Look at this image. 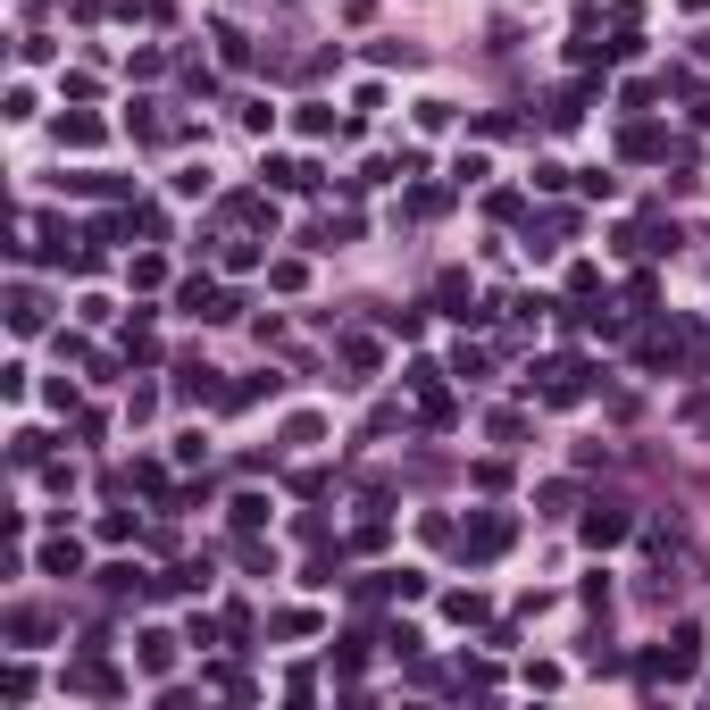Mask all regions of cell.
<instances>
[{
  "instance_id": "1",
  "label": "cell",
  "mask_w": 710,
  "mask_h": 710,
  "mask_svg": "<svg viewBox=\"0 0 710 710\" xmlns=\"http://www.w3.org/2000/svg\"><path fill=\"white\" fill-rule=\"evenodd\" d=\"M585 376H594L585 360H535L527 393H535V401H577V393H585Z\"/></svg>"
},
{
  "instance_id": "2",
  "label": "cell",
  "mask_w": 710,
  "mask_h": 710,
  "mask_svg": "<svg viewBox=\"0 0 710 710\" xmlns=\"http://www.w3.org/2000/svg\"><path fill=\"white\" fill-rule=\"evenodd\" d=\"M176 310H184V318H201V326H226V318H243V301H234V293H218L209 276H193V284L176 293Z\"/></svg>"
},
{
  "instance_id": "3",
  "label": "cell",
  "mask_w": 710,
  "mask_h": 710,
  "mask_svg": "<svg viewBox=\"0 0 710 710\" xmlns=\"http://www.w3.org/2000/svg\"><path fill=\"white\" fill-rule=\"evenodd\" d=\"M502 543H510V518H502V510H485V518H468L460 552H468V560H493V552H502Z\"/></svg>"
},
{
  "instance_id": "4",
  "label": "cell",
  "mask_w": 710,
  "mask_h": 710,
  "mask_svg": "<svg viewBox=\"0 0 710 710\" xmlns=\"http://www.w3.org/2000/svg\"><path fill=\"white\" fill-rule=\"evenodd\" d=\"M259 176H268L276 193H318V168H310V159H259Z\"/></svg>"
},
{
  "instance_id": "5",
  "label": "cell",
  "mask_w": 710,
  "mask_h": 710,
  "mask_svg": "<svg viewBox=\"0 0 710 710\" xmlns=\"http://www.w3.org/2000/svg\"><path fill=\"white\" fill-rule=\"evenodd\" d=\"M627 527H635V518H627L619 502H594V510H585V543H619Z\"/></svg>"
},
{
  "instance_id": "6",
  "label": "cell",
  "mask_w": 710,
  "mask_h": 710,
  "mask_svg": "<svg viewBox=\"0 0 710 710\" xmlns=\"http://www.w3.org/2000/svg\"><path fill=\"white\" fill-rule=\"evenodd\" d=\"M176 393L184 401H218V368H209V360H184L176 368Z\"/></svg>"
},
{
  "instance_id": "7",
  "label": "cell",
  "mask_w": 710,
  "mask_h": 710,
  "mask_svg": "<svg viewBox=\"0 0 710 710\" xmlns=\"http://www.w3.org/2000/svg\"><path fill=\"white\" fill-rule=\"evenodd\" d=\"M42 318H51V310H42V293H34V284H17V301H9V326H17V335H42Z\"/></svg>"
},
{
  "instance_id": "8",
  "label": "cell",
  "mask_w": 710,
  "mask_h": 710,
  "mask_svg": "<svg viewBox=\"0 0 710 710\" xmlns=\"http://www.w3.org/2000/svg\"><path fill=\"white\" fill-rule=\"evenodd\" d=\"M42 568H51V577H76V568H84V543L76 535H51V543H42Z\"/></svg>"
},
{
  "instance_id": "9",
  "label": "cell",
  "mask_w": 710,
  "mask_h": 710,
  "mask_svg": "<svg viewBox=\"0 0 710 710\" xmlns=\"http://www.w3.org/2000/svg\"><path fill=\"white\" fill-rule=\"evenodd\" d=\"M67 685H76V694H101V702H109V694H126V685H117V669H101V660H84V669L67 677Z\"/></svg>"
},
{
  "instance_id": "10",
  "label": "cell",
  "mask_w": 710,
  "mask_h": 710,
  "mask_svg": "<svg viewBox=\"0 0 710 710\" xmlns=\"http://www.w3.org/2000/svg\"><path fill=\"white\" fill-rule=\"evenodd\" d=\"M142 669H151V677H168V669H176V635H159V627L142 635Z\"/></svg>"
},
{
  "instance_id": "11",
  "label": "cell",
  "mask_w": 710,
  "mask_h": 710,
  "mask_svg": "<svg viewBox=\"0 0 710 710\" xmlns=\"http://www.w3.org/2000/svg\"><path fill=\"white\" fill-rule=\"evenodd\" d=\"M234 527H243V535L268 527V493H234Z\"/></svg>"
},
{
  "instance_id": "12",
  "label": "cell",
  "mask_w": 710,
  "mask_h": 710,
  "mask_svg": "<svg viewBox=\"0 0 710 710\" xmlns=\"http://www.w3.org/2000/svg\"><path fill=\"white\" fill-rule=\"evenodd\" d=\"M443 619H460V627H477V619H485V594H443Z\"/></svg>"
},
{
  "instance_id": "13",
  "label": "cell",
  "mask_w": 710,
  "mask_h": 710,
  "mask_svg": "<svg viewBox=\"0 0 710 710\" xmlns=\"http://www.w3.org/2000/svg\"><path fill=\"white\" fill-rule=\"evenodd\" d=\"M59 142H101V117H84V109L59 117Z\"/></svg>"
},
{
  "instance_id": "14",
  "label": "cell",
  "mask_w": 710,
  "mask_h": 710,
  "mask_svg": "<svg viewBox=\"0 0 710 710\" xmlns=\"http://www.w3.org/2000/svg\"><path fill=\"white\" fill-rule=\"evenodd\" d=\"M485 435H493V443H518V435H527V418H518V410H493Z\"/></svg>"
},
{
  "instance_id": "15",
  "label": "cell",
  "mask_w": 710,
  "mask_h": 710,
  "mask_svg": "<svg viewBox=\"0 0 710 710\" xmlns=\"http://www.w3.org/2000/svg\"><path fill=\"white\" fill-rule=\"evenodd\" d=\"M9 460H17V468L42 460V435H34V426H17V435H9Z\"/></svg>"
},
{
  "instance_id": "16",
  "label": "cell",
  "mask_w": 710,
  "mask_h": 710,
  "mask_svg": "<svg viewBox=\"0 0 710 710\" xmlns=\"http://www.w3.org/2000/svg\"><path fill=\"white\" fill-rule=\"evenodd\" d=\"M301 134H335V109H326V101H301Z\"/></svg>"
},
{
  "instance_id": "17",
  "label": "cell",
  "mask_w": 710,
  "mask_h": 710,
  "mask_svg": "<svg viewBox=\"0 0 710 710\" xmlns=\"http://www.w3.org/2000/svg\"><path fill=\"white\" fill-rule=\"evenodd\" d=\"M685 9H710V0H685Z\"/></svg>"
}]
</instances>
